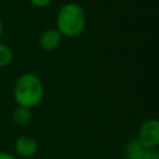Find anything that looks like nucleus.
<instances>
[{"label": "nucleus", "mask_w": 159, "mask_h": 159, "mask_svg": "<svg viewBox=\"0 0 159 159\" xmlns=\"http://www.w3.org/2000/svg\"><path fill=\"white\" fill-rule=\"evenodd\" d=\"M43 96L45 86L37 75L26 72L16 78L12 88V97L16 106L32 109L42 102Z\"/></svg>", "instance_id": "f257e3e1"}, {"label": "nucleus", "mask_w": 159, "mask_h": 159, "mask_svg": "<svg viewBox=\"0 0 159 159\" xmlns=\"http://www.w3.org/2000/svg\"><path fill=\"white\" fill-rule=\"evenodd\" d=\"M87 16L83 7L76 2L63 4L56 15V30L62 37L75 39L86 29Z\"/></svg>", "instance_id": "f03ea898"}, {"label": "nucleus", "mask_w": 159, "mask_h": 159, "mask_svg": "<svg viewBox=\"0 0 159 159\" xmlns=\"http://www.w3.org/2000/svg\"><path fill=\"white\" fill-rule=\"evenodd\" d=\"M135 139L145 149H155L159 145V122L155 118L144 120L137 133Z\"/></svg>", "instance_id": "7ed1b4c3"}, {"label": "nucleus", "mask_w": 159, "mask_h": 159, "mask_svg": "<svg viewBox=\"0 0 159 159\" xmlns=\"http://www.w3.org/2000/svg\"><path fill=\"white\" fill-rule=\"evenodd\" d=\"M14 149L17 157L24 159H30L36 155L39 150V143L34 137L29 134H24L16 138L14 143Z\"/></svg>", "instance_id": "20e7f679"}, {"label": "nucleus", "mask_w": 159, "mask_h": 159, "mask_svg": "<svg viewBox=\"0 0 159 159\" xmlns=\"http://www.w3.org/2000/svg\"><path fill=\"white\" fill-rule=\"evenodd\" d=\"M62 36L56 29H47L45 30L39 37V46L41 50L46 52H52L58 48L62 42Z\"/></svg>", "instance_id": "39448f33"}, {"label": "nucleus", "mask_w": 159, "mask_h": 159, "mask_svg": "<svg viewBox=\"0 0 159 159\" xmlns=\"http://www.w3.org/2000/svg\"><path fill=\"white\" fill-rule=\"evenodd\" d=\"M32 120V111L27 107L16 106L12 111V122L19 127H25Z\"/></svg>", "instance_id": "423d86ee"}, {"label": "nucleus", "mask_w": 159, "mask_h": 159, "mask_svg": "<svg viewBox=\"0 0 159 159\" xmlns=\"http://www.w3.org/2000/svg\"><path fill=\"white\" fill-rule=\"evenodd\" d=\"M144 153L145 148L142 147L135 138L129 140L124 147V155L127 159H143Z\"/></svg>", "instance_id": "0eeeda50"}, {"label": "nucleus", "mask_w": 159, "mask_h": 159, "mask_svg": "<svg viewBox=\"0 0 159 159\" xmlns=\"http://www.w3.org/2000/svg\"><path fill=\"white\" fill-rule=\"evenodd\" d=\"M12 61H14L12 50L7 45L0 42V68L10 66L12 63Z\"/></svg>", "instance_id": "6e6552de"}, {"label": "nucleus", "mask_w": 159, "mask_h": 159, "mask_svg": "<svg viewBox=\"0 0 159 159\" xmlns=\"http://www.w3.org/2000/svg\"><path fill=\"white\" fill-rule=\"evenodd\" d=\"M143 159H159V152L158 149H145Z\"/></svg>", "instance_id": "1a4fd4ad"}, {"label": "nucleus", "mask_w": 159, "mask_h": 159, "mask_svg": "<svg viewBox=\"0 0 159 159\" xmlns=\"http://www.w3.org/2000/svg\"><path fill=\"white\" fill-rule=\"evenodd\" d=\"M35 7H40V9H42V7H46V6H48L51 2H52V0H29Z\"/></svg>", "instance_id": "9d476101"}, {"label": "nucleus", "mask_w": 159, "mask_h": 159, "mask_svg": "<svg viewBox=\"0 0 159 159\" xmlns=\"http://www.w3.org/2000/svg\"><path fill=\"white\" fill-rule=\"evenodd\" d=\"M0 159H17L14 154L7 152H0Z\"/></svg>", "instance_id": "9b49d317"}, {"label": "nucleus", "mask_w": 159, "mask_h": 159, "mask_svg": "<svg viewBox=\"0 0 159 159\" xmlns=\"http://www.w3.org/2000/svg\"><path fill=\"white\" fill-rule=\"evenodd\" d=\"M2 32H4V24H2V20L0 19V39L2 36Z\"/></svg>", "instance_id": "f8f14e48"}]
</instances>
